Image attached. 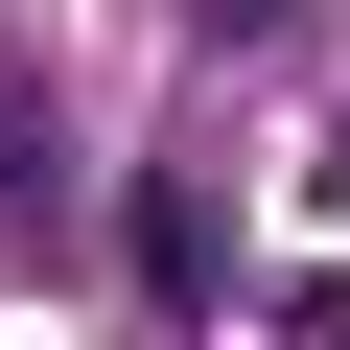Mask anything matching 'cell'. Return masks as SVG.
Wrapping results in <instances>:
<instances>
[{
	"label": "cell",
	"instance_id": "cell-1",
	"mask_svg": "<svg viewBox=\"0 0 350 350\" xmlns=\"http://www.w3.org/2000/svg\"><path fill=\"white\" fill-rule=\"evenodd\" d=\"M117 280H140V327H187V304H211V211L140 187V211H117Z\"/></svg>",
	"mask_w": 350,
	"mask_h": 350
},
{
	"label": "cell",
	"instance_id": "cell-2",
	"mask_svg": "<svg viewBox=\"0 0 350 350\" xmlns=\"http://www.w3.org/2000/svg\"><path fill=\"white\" fill-rule=\"evenodd\" d=\"M187 24H234V47H257V24H304V0H187Z\"/></svg>",
	"mask_w": 350,
	"mask_h": 350
}]
</instances>
